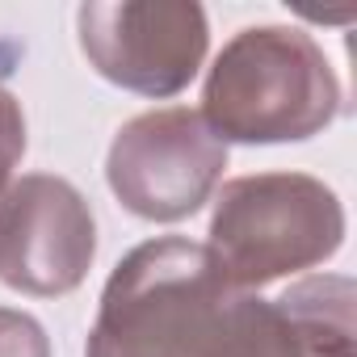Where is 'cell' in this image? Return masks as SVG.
Segmentation results:
<instances>
[{
	"mask_svg": "<svg viewBox=\"0 0 357 357\" xmlns=\"http://www.w3.org/2000/svg\"><path fill=\"white\" fill-rule=\"evenodd\" d=\"M97 257V219L55 172H26L0 194V282L30 298L72 294Z\"/></svg>",
	"mask_w": 357,
	"mask_h": 357,
	"instance_id": "8992f818",
	"label": "cell"
},
{
	"mask_svg": "<svg viewBox=\"0 0 357 357\" xmlns=\"http://www.w3.org/2000/svg\"><path fill=\"white\" fill-rule=\"evenodd\" d=\"M227 143L198 109L168 105L118 126L105 181L114 198L147 223H181L198 215L223 181Z\"/></svg>",
	"mask_w": 357,
	"mask_h": 357,
	"instance_id": "277c9868",
	"label": "cell"
},
{
	"mask_svg": "<svg viewBox=\"0 0 357 357\" xmlns=\"http://www.w3.org/2000/svg\"><path fill=\"white\" fill-rule=\"evenodd\" d=\"M244 303L206 244L147 240L114 265L84 357H236Z\"/></svg>",
	"mask_w": 357,
	"mask_h": 357,
	"instance_id": "6da1fadb",
	"label": "cell"
},
{
	"mask_svg": "<svg viewBox=\"0 0 357 357\" xmlns=\"http://www.w3.org/2000/svg\"><path fill=\"white\" fill-rule=\"evenodd\" d=\"M76 34L101 80L151 101L190 89L211 47L206 9L194 0H89Z\"/></svg>",
	"mask_w": 357,
	"mask_h": 357,
	"instance_id": "5b68a950",
	"label": "cell"
},
{
	"mask_svg": "<svg viewBox=\"0 0 357 357\" xmlns=\"http://www.w3.org/2000/svg\"><path fill=\"white\" fill-rule=\"evenodd\" d=\"M344 244L340 198L307 172H252L215 194L206 252L244 294L324 265Z\"/></svg>",
	"mask_w": 357,
	"mask_h": 357,
	"instance_id": "3957f363",
	"label": "cell"
},
{
	"mask_svg": "<svg viewBox=\"0 0 357 357\" xmlns=\"http://www.w3.org/2000/svg\"><path fill=\"white\" fill-rule=\"evenodd\" d=\"M22 155H26V114L9 89H0V194L13 185V168L22 164Z\"/></svg>",
	"mask_w": 357,
	"mask_h": 357,
	"instance_id": "ba28073f",
	"label": "cell"
},
{
	"mask_svg": "<svg viewBox=\"0 0 357 357\" xmlns=\"http://www.w3.org/2000/svg\"><path fill=\"white\" fill-rule=\"evenodd\" d=\"M0 357H51L47 328L17 307H0Z\"/></svg>",
	"mask_w": 357,
	"mask_h": 357,
	"instance_id": "52a82bcc",
	"label": "cell"
},
{
	"mask_svg": "<svg viewBox=\"0 0 357 357\" xmlns=\"http://www.w3.org/2000/svg\"><path fill=\"white\" fill-rule=\"evenodd\" d=\"M340 114V80L298 26H248L211 63L202 122L223 143H303Z\"/></svg>",
	"mask_w": 357,
	"mask_h": 357,
	"instance_id": "7a4b0ae2",
	"label": "cell"
}]
</instances>
